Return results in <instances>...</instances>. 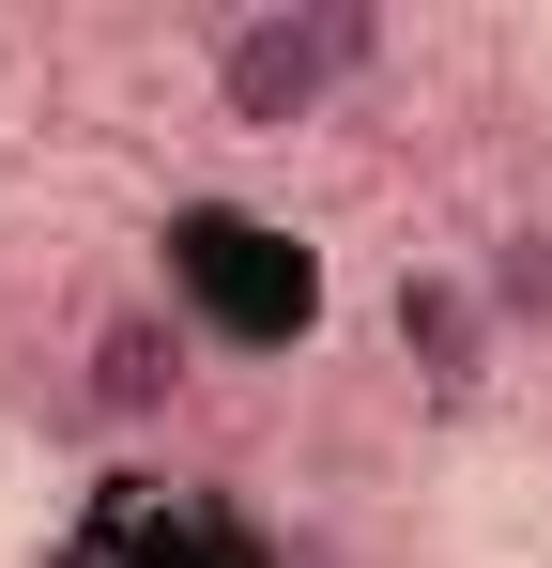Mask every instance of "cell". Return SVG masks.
Listing matches in <instances>:
<instances>
[{
	"instance_id": "1",
	"label": "cell",
	"mask_w": 552,
	"mask_h": 568,
	"mask_svg": "<svg viewBox=\"0 0 552 568\" xmlns=\"http://www.w3.org/2000/svg\"><path fill=\"white\" fill-rule=\"evenodd\" d=\"M200 78H215V123L292 139V123H323V108L354 93V78H384V16H368V0H246V16H215Z\"/></svg>"
},
{
	"instance_id": "2",
	"label": "cell",
	"mask_w": 552,
	"mask_h": 568,
	"mask_svg": "<svg viewBox=\"0 0 552 568\" xmlns=\"http://www.w3.org/2000/svg\"><path fill=\"white\" fill-rule=\"evenodd\" d=\"M184 384H200L184 307H108V323L78 338V415H92V430H170Z\"/></svg>"
},
{
	"instance_id": "3",
	"label": "cell",
	"mask_w": 552,
	"mask_h": 568,
	"mask_svg": "<svg viewBox=\"0 0 552 568\" xmlns=\"http://www.w3.org/2000/svg\"><path fill=\"white\" fill-rule=\"evenodd\" d=\"M384 338H399V369L430 384V399H476V384H491V354H507V323H491L476 262H399V292H384Z\"/></svg>"
},
{
	"instance_id": "4",
	"label": "cell",
	"mask_w": 552,
	"mask_h": 568,
	"mask_svg": "<svg viewBox=\"0 0 552 568\" xmlns=\"http://www.w3.org/2000/svg\"><path fill=\"white\" fill-rule=\"evenodd\" d=\"M476 292H491L507 338H552V215H507V231L476 246Z\"/></svg>"
}]
</instances>
